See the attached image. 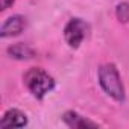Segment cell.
I'll return each mask as SVG.
<instances>
[{"mask_svg": "<svg viewBox=\"0 0 129 129\" xmlns=\"http://www.w3.org/2000/svg\"><path fill=\"white\" fill-rule=\"evenodd\" d=\"M97 79H99L100 88L106 93V96H109L112 100L118 103L124 102L126 93L121 82V76L118 73V69L115 67V64L112 62L102 64L97 70Z\"/></svg>", "mask_w": 129, "mask_h": 129, "instance_id": "obj_1", "label": "cell"}, {"mask_svg": "<svg viewBox=\"0 0 129 129\" xmlns=\"http://www.w3.org/2000/svg\"><path fill=\"white\" fill-rule=\"evenodd\" d=\"M115 17L120 23H129V3L120 2L115 6Z\"/></svg>", "mask_w": 129, "mask_h": 129, "instance_id": "obj_8", "label": "cell"}, {"mask_svg": "<svg viewBox=\"0 0 129 129\" xmlns=\"http://www.w3.org/2000/svg\"><path fill=\"white\" fill-rule=\"evenodd\" d=\"M23 82H24L26 88L29 90V93L38 100H43L50 91H53V88L56 85L53 76L49 75L41 67L29 69L23 76Z\"/></svg>", "mask_w": 129, "mask_h": 129, "instance_id": "obj_2", "label": "cell"}, {"mask_svg": "<svg viewBox=\"0 0 129 129\" xmlns=\"http://www.w3.org/2000/svg\"><path fill=\"white\" fill-rule=\"evenodd\" d=\"M15 3V0H0V11H6Z\"/></svg>", "mask_w": 129, "mask_h": 129, "instance_id": "obj_9", "label": "cell"}, {"mask_svg": "<svg viewBox=\"0 0 129 129\" xmlns=\"http://www.w3.org/2000/svg\"><path fill=\"white\" fill-rule=\"evenodd\" d=\"M62 121L64 124H67L72 129H90V127H99V124L84 115H81L79 112L69 109L62 114Z\"/></svg>", "mask_w": 129, "mask_h": 129, "instance_id": "obj_5", "label": "cell"}, {"mask_svg": "<svg viewBox=\"0 0 129 129\" xmlns=\"http://www.w3.org/2000/svg\"><path fill=\"white\" fill-rule=\"evenodd\" d=\"M88 23L79 17H73L69 20V23L64 27V38H66V43L69 44V47L72 49H78L82 41L87 37L88 32Z\"/></svg>", "mask_w": 129, "mask_h": 129, "instance_id": "obj_3", "label": "cell"}, {"mask_svg": "<svg viewBox=\"0 0 129 129\" xmlns=\"http://www.w3.org/2000/svg\"><path fill=\"white\" fill-rule=\"evenodd\" d=\"M24 29H26V18L23 15H20V14H14V15L8 17L3 21L2 27H0V37L2 38L17 37Z\"/></svg>", "mask_w": 129, "mask_h": 129, "instance_id": "obj_4", "label": "cell"}, {"mask_svg": "<svg viewBox=\"0 0 129 129\" xmlns=\"http://www.w3.org/2000/svg\"><path fill=\"white\" fill-rule=\"evenodd\" d=\"M27 123H29L27 121V115L21 109L11 108V109H8L3 114L2 120H0V127H2V129H8V127H24V126H27Z\"/></svg>", "mask_w": 129, "mask_h": 129, "instance_id": "obj_6", "label": "cell"}, {"mask_svg": "<svg viewBox=\"0 0 129 129\" xmlns=\"http://www.w3.org/2000/svg\"><path fill=\"white\" fill-rule=\"evenodd\" d=\"M6 53L9 55V58L17 59V61H27V59H34L37 56V52L26 43H15V44L9 46L6 49Z\"/></svg>", "mask_w": 129, "mask_h": 129, "instance_id": "obj_7", "label": "cell"}]
</instances>
